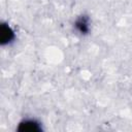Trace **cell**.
Returning <instances> with one entry per match:
<instances>
[{"label":"cell","mask_w":132,"mask_h":132,"mask_svg":"<svg viewBox=\"0 0 132 132\" xmlns=\"http://www.w3.org/2000/svg\"><path fill=\"white\" fill-rule=\"evenodd\" d=\"M15 34L12 28L6 24V23H1L0 26V43L1 45H6L9 44L14 40Z\"/></svg>","instance_id":"1"},{"label":"cell","mask_w":132,"mask_h":132,"mask_svg":"<svg viewBox=\"0 0 132 132\" xmlns=\"http://www.w3.org/2000/svg\"><path fill=\"white\" fill-rule=\"evenodd\" d=\"M74 27L79 34L81 35L88 34L90 32V19L87 15L78 16L74 22Z\"/></svg>","instance_id":"3"},{"label":"cell","mask_w":132,"mask_h":132,"mask_svg":"<svg viewBox=\"0 0 132 132\" xmlns=\"http://www.w3.org/2000/svg\"><path fill=\"white\" fill-rule=\"evenodd\" d=\"M16 130L20 132H39L42 130V128L40 123L37 121L33 119H26L20 122Z\"/></svg>","instance_id":"2"}]
</instances>
